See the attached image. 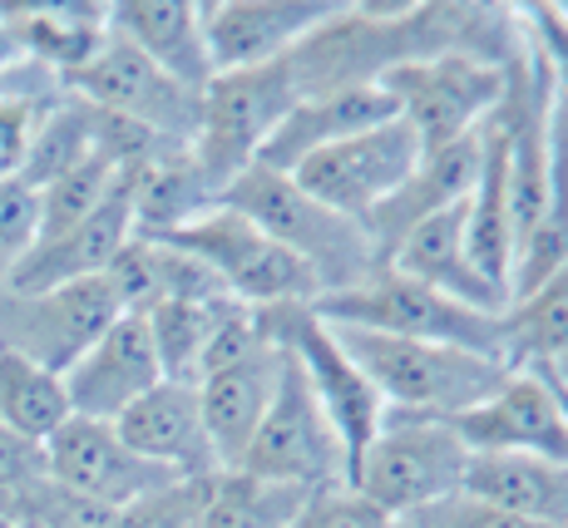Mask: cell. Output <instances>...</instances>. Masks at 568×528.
<instances>
[{"label":"cell","mask_w":568,"mask_h":528,"mask_svg":"<svg viewBox=\"0 0 568 528\" xmlns=\"http://www.w3.org/2000/svg\"><path fill=\"white\" fill-rule=\"evenodd\" d=\"M262 336L292 356L307 376L316 405L322 415L332 420L336 439H342V455H346V484H352L356 465L371 449V439L381 435V420H386V405L381 395L371 390V380L356 370V361L342 351V341L332 336V326L312 312V306L292 302V306H262L257 312Z\"/></svg>","instance_id":"5"},{"label":"cell","mask_w":568,"mask_h":528,"mask_svg":"<svg viewBox=\"0 0 568 528\" xmlns=\"http://www.w3.org/2000/svg\"><path fill=\"white\" fill-rule=\"evenodd\" d=\"M16 64H26V54H20V40H16V30H10V20L0 16V74L16 70Z\"/></svg>","instance_id":"40"},{"label":"cell","mask_w":568,"mask_h":528,"mask_svg":"<svg viewBox=\"0 0 568 528\" xmlns=\"http://www.w3.org/2000/svg\"><path fill=\"white\" fill-rule=\"evenodd\" d=\"M469 449L460 435L440 420H406V415H386L381 435L371 439L356 475L346 489H356L366 504H376L386 519H410L420 509L465 494Z\"/></svg>","instance_id":"4"},{"label":"cell","mask_w":568,"mask_h":528,"mask_svg":"<svg viewBox=\"0 0 568 528\" xmlns=\"http://www.w3.org/2000/svg\"><path fill=\"white\" fill-rule=\"evenodd\" d=\"M292 104H297V84H292L287 60L213 74V84L199 99V134H193L189 153L203 169V179L217 189V197L257 163L262 144L287 119Z\"/></svg>","instance_id":"6"},{"label":"cell","mask_w":568,"mask_h":528,"mask_svg":"<svg viewBox=\"0 0 568 528\" xmlns=\"http://www.w3.org/2000/svg\"><path fill=\"white\" fill-rule=\"evenodd\" d=\"M386 267L400 272V277H410V282H420V287L455 296V302L475 306V312H489V316L509 312V292H499L495 282L479 277L469 252H465V203L400 237L396 252L386 257Z\"/></svg>","instance_id":"22"},{"label":"cell","mask_w":568,"mask_h":528,"mask_svg":"<svg viewBox=\"0 0 568 528\" xmlns=\"http://www.w3.org/2000/svg\"><path fill=\"white\" fill-rule=\"evenodd\" d=\"M40 479H45V445L0 425V509L10 514L20 494L36 489Z\"/></svg>","instance_id":"37"},{"label":"cell","mask_w":568,"mask_h":528,"mask_svg":"<svg viewBox=\"0 0 568 528\" xmlns=\"http://www.w3.org/2000/svg\"><path fill=\"white\" fill-rule=\"evenodd\" d=\"M114 316L119 302L104 277L64 282V287H45V292L0 287V351L64 376L104 336V326Z\"/></svg>","instance_id":"12"},{"label":"cell","mask_w":568,"mask_h":528,"mask_svg":"<svg viewBox=\"0 0 568 528\" xmlns=\"http://www.w3.org/2000/svg\"><path fill=\"white\" fill-rule=\"evenodd\" d=\"M223 302H233V296H223ZM223 302H159L154 312H144L163 380L199 385L207 341H213V326H217Z\"/></svg>","instance_id":"31"},{"label":"cell","mask_w":568,"mask_h":528,"mask_svg":"<svg viewBox=\"0 0 568 528\" xmlns=\"http://www.w3.org/2000/svg\"><path fill=\"white\" fill-rule=\"evenodd\" d=\"M70 420V395H64V376L36 366L26 356L0 351V425L36 445L60 430Z\"/></svg>","instance_id":"29"},{"label":"cell","mask_w":568,"mask_h":528,"mask_svg":"<svg viewBox=\"0 0 568 528\" xmlns=\"http://www.w3.org/2000/svg\"><path fill=\"white\" fill-rule=\"evenodd\" d=\"M60 84H64V94H74V99H84V104L104 109V114H119V119H129V124L149 129V134H159L163 144L189 149L193 134H199V99L203 94L169 80L154 60H144V54L129 45V40H119L114 30H109L104 45L94 50V60Z\"/></svg>","instance_id":"10"},{"label":"cell","mask_w":568,"mask_h":528,"mask_svg":"<svg viewBox=\"0 0 568 528\" xmlns=\"http://www.w3.org/2000/svg\"><path fill=\"white\" fill-rule=\"evenodd\" d=\"M465 499L524 524L568 528V465L539 455H469Z\"/></svg>","instance_id":"23"},{"label":"cell","mask_w":568,"mask_h":528,"mask_svg":"<svg viewBox=\"0 0 568 528\" xmlns=\"http://www.w3.org/2000/svg\"><path fill=\"white\" fill-rule=\"evenodd\" d=\"M109 30L129 40L144 60H154L183 90L203 94L213 84L199 0H119V6H109Z\"/></svg>","instance_id":"21"},{"label":"cell","mask_w":568,"mask_h":528,"mask_svg":"<svg viewBox=\"0 0 568 528\" xmlns=\"http://www.w3.org/2000/svg\"><path fill=\"white\" fill-rule=\"evenodd\" d=\"M564 94H568V90H564Z\"/></svg>","instance_id":"46"},{"label":"cell","mask_w":568,"mask_h":528,"mask_svg":"<svg viewBox=\"0 0 568 528\" xmlns=\"http://www.w3.org/2000/svg\"><path fill=\"white\" fill-rule=\"evenodd\" d=\"M396 528H544V524L509 519V514L485 509V504H475V499H465V494H455V499L435 504V509H420V514H410V519H400Z\"/></svg>","instance_id":"39"},{"label":"cell","mask_w":568,"mask_h":528,"mask_svg":"<svg viewBox=\"0 0 568 528\" xmlns=\"http://www.w3.org/2000/svg\"><path fill=\"white\" fill-rule=\"evenodd\" d=\"M302 519H307V528H396V519H386L376 504H366L362 494L346 489V484L312 494Z\"/></svg>","instance_id":"38"},{"label":"cell","mask_w":568,"mask_h":528,"mask_svg":"<svg viewBox=\"0 0 568 528\" xmlns=\"http://www.w3.org/2000/svg\"><path fill=\"white\" fill-rule=\"evenodd\" d=\"M40 237V193L20 179H0V287L26 262V252Z\"/></svg>","instance_id":"35"},{"label":"cell","mask_w":568,"mask_h":528,"mask_svg":"<svg viewBox=\"0 0 568 528\" xmlns=\"http://www.w3.org/2000/svg\"><path fill=\"white\" fill-rule=\"evenodd\" d=\"M544 370H549V376H554V380H559L564 390H568V351H564V356H554V361H549V366H544Z\"/></svg>","instance_id":"41"},{"label":"cell","mask_w":568,"mask_h":528,"mask_svg":"<svg viewBox=\"0 0 568 528\" xmlns=\"http://www.w3.org/2000/svg\"><path fill=\"white\" fill-rule=\"evenodd\" d=\"M6 74H10V70H6ZM6 74H0V90H6Z\"/></svg>","instance_id":"43"},{"label":"cell","mask_w":568,"mask_h":528,"mask_svg":"<svg viewBox=\"0 0 568 528\" xmlns=\"http://www.w3.org/2000/svg\"><path fill=\"white\" fill-rule=\"evenodd\" d=\"M312 489L253 479L243 469H223L207 479L199 528H292L307 514Z\"/></svg>","instance_id":"27"},{"label":"cell","mask_w":568,"mask_h":528,"mask_svg":"<svg viewBox=\"0 0 568 528\" xmlns=\"http://www.w3.org/2000/svg\"><path fill=\"white\" fill-rule=\"evenodd\" d=\"M282 376V351H262V356L243 361V366L213 370V376L199 380V410L207 425V439H213L217 469H237L253 445L262 415L272 405V390H277Z\"/></svg>","instance_id":"24"},{"label":"cell","mask_w":568,"mask_h":528,"mask_svg":"<svg viewBox=\"0 0 568 528\" xmlns=\"http://www.w3.org/2000/svg\"><path fill=\"white\" fill-rule=\"evenodd\" d=\"M243 475L272 479V484H297V489H336L346 484V455L342 439H336L332 420L316 405L307 376L292 356H282V376L272 390V405L262 415L253 445L243 455Z\"/></svg>","instance_id":"9"},{"label":"cell","mask_w":568,"mask_h":528,"mask_svg":"<svg viewBox=\"0 0 568 528\" xmlns=\"http://www.w3.org/2000/svg\"><path fill=\"white\" fill-rule=\"evenodd\" d=\"M415 163H420V139L396 114L386 124L366 129V134H352L332 149H316L287 179L307 197H316L322 207H332V213L366 227V217L410 179Z\"/></svg>","instance_id":"11"},{"label":"cell","mask_w":568,"mask_h":528,"mask_svg":"<svg viewBox=\"0 0 568 528\" xmlns=\"http://www.w3.org/2000/svg\"><path fill=\"white\" fill-rule=\"evenodd\" d=\"M45 475L54 484H64V489L84 494V499L109 504V509H129V504L179 484L169 469L134 455L114 425L80 420V415H70V420L45 439Z\"/></svg>","instance_id":"14"},{"label":"cell","mask_w":568,"mask_h":528,"mask_svg":"<svg viewBox=\"0 0 568 528\" xmlns=\"http://www.w3.org/2000/svg\"><path fill=\"white\" fill-rule=\"evenodd\" d=\"M90 153H94V109L74 94H60L45 114H40L36 134H30V149H26V163H20L16 179L40 193L45 183L64 179L70 169H80Z\"/></svg>","instance_id":"30"},{"label":"cell","mask_w":568,"mask_h":528,"mask_svg":"<svg viewBox=\"0 0 568 528\" xmlns=\"http://www.w3.org/2000/svg\"><path fill=\"white\" fill-rule=\"evenodd\" d=\"M119 173H124L119 163H109L104 153H90L80 169H70L64 179L45 183V189H40V237L36 242L60 237V233H70L74 223H84V217L114 193Z\"/></svg>","instance_id":"32"},{"label":"cell","mask_w":568,"mask_h":528,"mask_svg":"<svg viewBox=\"0 0 568 528\" xmlns=\"http://www.w3.org/2000/svg\"><path fill=\"white\" fill-rule=\"evenodd\" d=\"M129 189H134V233L163 237L189 227L207 207H217V189L203 179L189 149H163L159 159L129 169Z\"/></svg>","instance_id":"26"},{"label":"cell","mask_w":568,"mask_h":528,"mask_svg":"<svg viewBox=\"0 0 568 528\" xmlns=\"http://www.w3.org/2000/svg\"><path fill=\"white\" fill-rule=\"evenodd\" d=\"M396 99L386 94V84H356V90H336V94H316V99H297L287 109L272 139L262 144L257 163L272 173H292L302 159H312L316 149H332L352 134L396 119Z\"/></svg>","instance_id":"20"},{"label":"cell","mask_w":568,"mask_h":528,"mask_svg":"<svg viewBox=\"0 0 568 528\" xmlns=\"http://www.w3.org/2000/svg\"><path fill=\"white\" fill-rule=\"evenodd\" d=\"M479 129L465 139H455V144H445V149H425L420 163L410 169V179L366 217V233L376 242L381 267H386V257L396 252V242L406 233H415V227L430 223V217L450 213V207L469 203L475 179H479Z\"/></svg>","instance_id":"19"},{"label":"cell","mask_w":568,"mask_h":528,"mask_svg":"<svg viewBox=\"0 0 568 528\" xmlns=\"http://www.w3.org/2000/svg\"><path fill=\"white\" fill-rule=\"evenodd\" d=\"M509 70L475 60V54H425V60H406L396 70H386L381 84L396 99L400 119L410 124V134L420 139V153H425L475 134L505 104Z\"/></svg>","instance_id":"8"},{"label":"cell","mask_w":568,"mask_h":528,"mask_svg":"<svg viewBox=\"0 0 568 528\" xmlns=\"http://www.w3.org/2000/svg\"><path fill=\"white\" fill-rule=\"evenodd\" d=\"M20 528H30V524H20Z\"/></svg>","instance_id":"44"},{"label":"cell","mask_w":568,"mask_h":528,"mask_svg":"<svg viewBox=\"0 0 568 528\" xmlns=\"http://www.w3.org/2000/svg\"><path fill=\"white\" fill-rule=\"evenodd\" d=\"M10 514L30 528H119V514L124 509H109L100 499H84V494L64 489V484H54L45 475L36 489L20 494Z\"/></svg>","instance_id":"34"},{"label":"cell","mask_w":568,"mask_h":528,"mask_svg":"<svg viewBox=\"0 0 568 528\" xmlns=\"http://www.w3.org/2000/svg\"><path fill=\"white\" fill-rule=\"evenodd\" d=\"M199 16L213 74H233L287 60L322 20L336 16V0H207Z\"/></svg>","instance_id":"15"},{"label":"cell","mask_w":568,"mask_h":528,"mask_svg":"<svg viewBox=\"0 0 568 528\" xmlns=\"http://www.w3.org/2000/svg\"><path fill=\"white\" fill-rule=\"evenodd\" d=\"M26 64H16V70L6 74V90H0V179H16V173H20L40 114H45L54 99L64 94L60 80H40V84L20 80V74H26Z\"/></svg>","instance_id":"33"},{"label":"cell","mask_w":568,"mask_h":528,"mask_svg":"<svg viewBox=\"0 0 568 528\" xmlns=\"http://www.w3.org/2000/svg\"><path fill=\"white\" fill-rule=\"evenodd\" d=\"M564 16H568V6H564Z\"/></svg>","instance_id":"45"},{"label":"cell","mask_w":568,"mask_h":528,"mask_svg":"<svg viewBox=\"0 0 568 528\" xmlns=\"http://www.w3.org/2000/svg\"><path fill=\"white\" fill-rule=\"evenodd\" d=\"M223 207L243 213L253 227H262L277 247H287L292 257L316 277V287L326 292H346L356 282H366L371 272H381L376 242L362 223L322 207L316 197H307L287 173H272L253 163L243 179H233L217 197Z\"/></svg>","instance_id":"2"},{"label":"cell","mask_w":568,"mask_h":528,"mask_svg":"<svg viewBox=\"0 0 568 528\" xmlns=\"http://www.w3.org/2000/svg\"><path fill=\"white\" fill-rule=\"evenodd\" d=\"M0 528H20V519H16V514H6V509H0Z\"/></svg>","instance_id":"42"},{"label":"cell","mask_w":568,"mask_h":528,"mask_svg":"<svg viewBox=\"0 0 568 528\" xmlns=\"http://www.w3.org/2000/svg\"><path fill=\"white\" fill-rule=\"evenodd\" d=\"M134 237V189H129V169L119 173L114 193L94 207L84 223H74L70 233L45 237L26 252L16 272H10L6 287L16 292H45V287H64V282H90L104 277L109 262L119 257V247Z\"/></svg>","instance_id":"17"},{"label":"cell","mask_w":568,"mask_h":528,"mask_svg":"<svg viewBox=\"0 0 568 528\" xmlns=\"http://www.w3.org/2000/svg\"><path fill=\"white\" fill-rule=\"evenodd\" d=\"M163 380L154 336L149 322L134 312H119L104 326V336L64 370V395H70V415L80 420H104L114 425L134 400H144L149 390Z\"/></svg>","instance_id":"16"},{"label":"cell","mask_w":568,"mask_h":528,"mask_svg":"<svg viewBox=\"0 0 568 528\" xmlns=\"http://www.w3.org/2000/svg\"><path fill=\"white\" fill-rule=\"evenodd\" d=\"M0 16L16 30L20 54L54 80L84 70L109 35V6H0Z\"/></svg>","instance_id":"25"},{"label":"cell","mask_w":568,"mask_h":528,"mask_svg":"<svg viewBox=\"0 0 568 528\" xmlns=\"http://www.w3.org/2000/svg\"><path fill=\"white\" fill-rule=\"evenodd\" d=\"M509 366H549L568 351V257L505 312Z\"/></svg>","instance_id":"28"},{"label":"cell","mask_w":568,"mask_h":528,"mask_svg":"<svg viewBox=\"0 0 568 528\" xmlns=\"http://www.w3.org/2000/svg\"><path fill=\"white\" fill-rule=\"evenodd\" d=\"M159 242L207 262L217 272V282L227 287V296L253 306V312H262V306H292V302L312 306L322 296L316 277L287 247H277L262 227H253L243 213H233L223 203L207 207L203 217H193L179 233H163Z\"/></svg>","instance_id":"7"},{"label":"cell","mask_w":568,"mask_h":528,"mask_svg":"<svg viewBox=\"0 0 568 528\" xmlns=\"http://www.w3.org/2000/svg\"><path fill=\"white\" fill-rule=\"evenodd\" d=\"M203 494H207V479H179L169 489L149 494V499L129 504L119 514V528H199Z\"/></svg>","instance_id":"36"},{"label":"cell","mask_w":568,"mask_h":528,"mask_svg":"<svg viewBox=\"0 0 568 528\" xmlns=\"http://www.w3.org/2000/svg\"><path fill=\"white\" fill-rule=\"evenodd\" d=\"M114 430L124 435V445L134 455H144L149 465L169 469L173 479H213L223 475L207 439L203 410H199V385L159 380L144 400H134L114 420Z\"/></svg>","instance_id":"18"},{"label":"cell","mask_w":568,"mask_h":528,"mask_svg":"<svg viewBox=\"0 0 568 528\" xmlns=\"http://www.w3.org/2000/svg\"><path fill=\"white\" fill-rule=\"evenodd\" d=\"M312 312L332 326H362L381 336H406V341H435V346L475 351V356L509 361L505 316L475 312V306L455 302V296L420 287V282L400 277V272L381 267L366 282L346 292H326L312 302Z\"/></svg>","instance_id":"3"},{"label":"cell","mask_w":568,"mask_h":528,"mask_svg":"<svg viewBox=\"0 0 568 528\" xmlns=\"http://www.w3.org/2000/svg\"><path fill=\"white\" fill-rule=\"evenodd\" d=\"M440 425L460 435L469 455H539L568 465V415L539 366H519L485 405Z\"/></svg>","instance_id":"13"},{"label":"cell","mask_w":568,"mask_h":528,"mask_svg":"<svg viewBox=\"0 0 568 528\" xmlns=\"http://www.w3.org/2000/svg\"><path fill=\"white\" fill-rule=\"evenodd\" d=\"M332 326V322H326ZM342 351L356 361V370L381 395L386 415H406V420H450L475 405H485L519 366L495 356H475V351L435 346V341H406V336H381L362 326H332Z\"/></svg>","instance_id":"1"}]
</instances>
